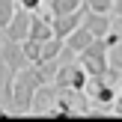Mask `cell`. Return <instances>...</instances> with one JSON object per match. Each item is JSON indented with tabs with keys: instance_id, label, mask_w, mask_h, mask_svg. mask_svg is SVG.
<instances>
[{
	"instance_id": "obj_1",
	"label": "cell",
	"mask_w": 122,
	"mask_h": 122,
	"mask_svg": "<svg viewBox=\"0 0 122 122\" xmlns=\"http://www.w3.org/2000/svg\"><path fill=\"white\" fill-rule=\"evenodd\" d=\"M42 77L39 71L33 69V63L24 66V69L15 71L12 77V113H30V104H33V92L42 86Z\"/></svg>"
},
{
	"instance_id": "obj_2",
	"label": "cell",
	"mask_w": 122,
	"mask_h": 122,
	"mask_svg": "<svg viewBox=\"0 0 122 122\" xmlns=\"http://www.w3.org/2000/svg\"><path fill=\"white\" fill-rule=\"evenodd\" d=\"M77 63L86 69V75H107L110 60H107V42H104V36L89 42V45L77 54Z\"/></svg>"
},
{
	"instance_id": "obj_3",
	"label": "cell",
	"mask_w": 122,
	"mask_h": 122,
	"mask_svg": "<svg viewBox=\"0 0 122 122\" xmlns=\"http://www.w3.org/2000/svg\"><path fill=\"white\" fill-rule=\"evenodd\" d=\"M30 18H33V12L24 9V6H15V15H12V21L3 27V36L12 42H24L30 33Z\"/></svg>"
},
{
	"instance_id": "obj_4",
	"label": "cell",
	"mask_w": 122,
	"mask_h": 122,
	"mask_svg": "<svg viewBox=\"0 0 122 122\" xmlns=\"http://www.w3.org/2000/svg\"><path fill=\"white\" fill-rule=\"evenodd\" d=\"M60 92H63V89H60L54 81L42 83V86L33 92V104H30V113H51V110H54V101H57V95H60Z\"/></svg>"
},
{
	"instance_id": "obj_5",
	"label": "cell",
	"mask_w": 122,
	"mask_h": 122,
	"mask_svg": "<svg viewBox=\"0 0 122 122\" xmlns=\"http://www.w3.org/2000/svg\"><path fill=\"white\" fill-rule=\"evenodd\" d=\"M0 60H3L12 71H18V69H24V66H30V60L24 57L21 42H12V39H3V45H0Z\"/></svg>"
},
{
	"instance_id": "obj_6",
	"label": "cell",
	"mask_w": 122,
	"mask_h": 122,
	"mask_svg": "<svg viewBox=\"0 0 122 122\" xmlns=\"http://www.w3.org/2000/svg\"><path fill=\"white\" fill-rule=\"evenodd\" d=\"M83 27L89 30V33L95 36V39H101V36H107L110 33V27H113V21H110V12H92V9H86L83 12Z\"/></svg>"
},
{
	"instance_id": "obj_7",
	"label": "cell",
	"mask_w": 122,
	"mask_h": 122,
	"mask_svg": "<svg viewBox=\"0 0 122 122\" xmlns=\"http://www.w3.org/2000/svg\"><path fill=\"white\" fill-rule=\"evenodd\" d=\"M83 12H86V6H81V9H75V12H66V15H57V18H51V24H54V36L66 39V36H69L71 30H75L77 24L83 21Z\"/></svg>"
},
{
	"instance_id": "obj_8",
	"label": "cell",
	"mask_w": 122,
	"mask_h": 122,
	"mask_svg": "<svg viewBox=\"0 0 122 122\" xmlns=\"http://www.w3.org/2000/svg\"><path fill=\"white\" fill-rule=\"evenodd\" d=\"M51 36H54V24H51V18H48V15H39V12H33L27 39H33V42H45V39H51Z\"/></svg>"
},
{
	"instance_id": "obj_9",
	"label": "cell",
	"mask_w": 122,
	"mask_h": 122,
	"mask_svg": "<svg viewBox=\"0 0 122 122\" xmlns=\"http://www.w3.org/2000/svg\"><path fill=\"white\" fill-rule=\"evenodd\" d=\"M92 39H95V36L89 33V30L83 27V24H77V27L71 30V33L66 36L63 42H66V48H71V51H75V54H81V51H83V48H86V45H89V42H92Z\"/></svg>"
},
{
	"instance_id": "obj_10",
	"label": "cell",
	"mask_w": 122,
	"mask_h": 122,
	"mask_svg": "<svg viewBox=\"0 0 122 122\" xmlns=\"http://www.w3.org/2000/svg\"><path fill=\"white\" fill-rule=\"evenodd\" d=\"M81 6H83V0H48L51 18H57V15H66V12H75V9H81Z\"/></svg>"
},
{
	"instance_id": "obj_11",
	"label": "cell",
	"mask_w": 122,
	"mask_h": 122,
	"mask_svg": "<svg viewBox=\"0 0 122 122\" xmlns=\"http://www.w3.org/2000/svg\"><path fill=\"white\" fill-rule=\"evenodd\" d=\"M15 0H0V30L6 27V24L12 21V15H15Z\"/></svg>"
},
{
	"instance_id": "obj_12",
	"label": "cell",
	"mask_w": 122,
	"mask_h": 122,
	"mask_svg": "<svg viewBox=\"0 0 122 122\" xmlns=\"http://www.w3.org/2000/svg\"><path fill=\"white\" fill-rule=\"evenodd\" d=\"M107 60H110V69H119L122 71V39L116 42V45L107 48Z\"/></svg>"
},
{
	"instance_id": "obj_13",
	"label": "cell",
	"mask_w": 122,
	"mask_h": 122,
	"mask_svg": "<svg viewBox=\"0 0 122 122\" xmlns=\"http://www.w3.org/2000/svg\"><path fill=\"white\" fill-rule=\"evenodd\" d=\"M21 48H24V57H27L30 63H36V60H39V48H42V42L24 39V42H21Z\"/></svg>"
},
{
	"instance_id": "obj_14",
	"label": "cell",
	"mask_w": 122,
	"mask_h": 122,
	"mask_svg": "<svg viewBox=\"0 0 122 122\" xmlns=\"http://www.w3.org/2000/svg\"><path fill=\"white\" fill-rule=\"evenodd\" d=\"M83 6H86V9H92V12H110L113 0H83Z\"/></svg>"
},
{
	"instance_id": "obj_15",
	"label": "cell",
	"mask_w": 122,
	"mask_h": 122,
	"mask_svg": "<svg viewBox=\"0 0 122 122\" xmlns=\"http://www.w3.org/2000/svg\"><path fill=\"white\" fill-rule=\"evenodd\" d=\"M110 21L122 24V0H113V6H110Z\"/></svg>"
},
{
	"instance_id": "obj_16",
	"label": "cell",
	"mask_w": 122,
	"mask_h": 122,
	"mask_svg": "<svg viewBox=\"0 0 122 122\" xmlns=\"http://www.w3.org/2000/svg\"><path fill=\"white\" fill-rule=\"evenodd\" d=\"M42 3H45V0H18V6H24V9H30V12H39Z\"/></svg>"
},
{
	"instance_id": "obj_17",
	"label": "cell",
	"mask_w": 122,
	"mask_h": 122,
	"mask_svg": "<svg viewBox=\"0 0 122 122\" xmlns=\"http://www.w3.org/2000/svg\"><path fill=\"white\" fill-rule=\"evenodd\" d=\"M113 110L122 113V92H116V101H113Z\"/></svg>"
},
{
	"instance_id": "obj_18",
	"label": "cell",
	"mask_w": 122,
	"mask_h": 122,
	"mask_svg": "<svg viewBox=\"0 0 122 122\" xmlns=\"http://www.w3.org/2000/svg\"><path fill=\"white\" fill-rule=\"evenodd\" d=\"M6 113H9V110H6V104L0 101V116H6Z\"/></svg>"
},
{
	"instance_id": "obj_19",
	"label": "cell",
	"mask_w": 122,
	"mask_h": 122,
	"mask_svg": "<svg viewBox=\"0 0 122 122\" xmlns=\"http://www.w3.org/2000/svg\"><path fill=\"white\" fill-rule=\"evenodd\" d=\"M3 39H6V36H3V33H0V45H3Z\"/></svg>"
}]
</instances>
